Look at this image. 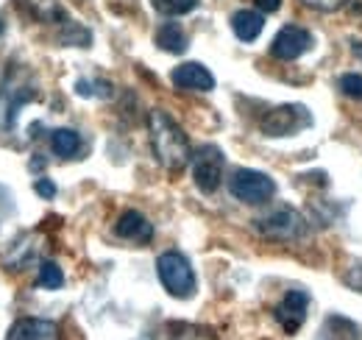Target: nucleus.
<instances>
[{
    "label": "nucleus",
    "instance_id": "obj_21",
    "mask_svg": "<svg viewBox=\"0 0 362 340\" xmlns=\"http://www.w3.org/2000/svg\"><path fill=\"white\" fill-rule=\"evenodd\" d=\"M34 190H37V193H40L42 198H53V196H56V184H53L50 178H37Z\"/></svg>",
    "mask_w": 362,
    "mask_h": 340
},
{
    "label": "nucleus",
    "instance_id": "obj_24",
    "mask_svg": "<svg viewBox=\"0 0 362 340\" xmlns=\"http://www.w3.org/2000/svg\"><path fill=\"white\" fill-rule=\"evenodd\" d=\"M354 53H357V56H360V59H362V42L354 45Z\"/></svg>",
    "mask_w": 362,
    "mask_h": 340
},
{
    "label": "nucleus",
    "instance_id": "obj_20",
    "mask_svg": "<svg viewBox=\"0 0 362 340\" xmlns=\"http://www.w3.org/2000/svg\"><path fill=\"white\" fill-rule=\"evenodd\" d=\"M340 89H343L349 98H357V101H360L362 98V76H357V73L343 76V79H340Z\"/></svg>",
    "mask_w": 362,
    "mask_h": 340
},
{
    "label": "nucleus",
    "instance_id": "obj_12",
    "mask_svg": "<svg viewBox=\"0 0 362 340\" xmlns=\"http://www.w3.org/2000/svg\"><path fill=\"white\" fill-rule=\"evenodd\" d=\"M231 28H234V34H237L243 42H254V40L262 34L265 20H262V14L245 8V11H237V14L231 17Z\"/></svg>",
    "mask_w": 362,
    "mask_h": 340
},
{
    "label": "nucleus",
    "instance_id": "obj_14",
    "mask_svg": "<svg viewBox=\"0 0 362 340\" xmlns=\"http://www.w3.org/2000/svg\"><path fill=\"white\" fill-rule=\"evenodd\" d=\"M320 335H323V340H360L357 327L343 315H329L323 321V332Z\"/></svg>",
    "mask_w": 362,
    "mask_h": 340
},
{
    "label": "nucleus",
    "instance_id": "obj_13",
    "mask_svg": "<svg viewBox=\"0 0 362 340\" xmlns=\"http://www.w3.org/2000/svg\"><path fill=\"white\" fill-rule=\"evenodd\" d=\"M50 148H53L59 157L73 159V157L78 154V148H81V137H78V131H73V128H56V131L50 134Z\"/></svg>",
    "mask_w": 362,
    "mask_h": 340
},
{
    "label": "nucleus",
    "instance_id": "obj_17",
    "mask_svg": "<svg viewBox=\"0 0 362 340\" xmlns=\"http://www.w3.org/2000/svg\"><path fill=\"white\" fill-rule=\"evenodd\" d=\"M40 285L45 288V290H59L62 285H64V273H62V268L56 265V262H42L40 265Z\"/></svg>",
    "mask_w": 362,
    "mask_h": 340
},
{
    "label": "nucleus",
    "instance_id": "obj_9",
    "mask_svg": "<svg viewBox=\"0 0 362 340\" xmlns=\"http://www.w3.org/2000/svg\"><path fill=\"white\" fill-rule=\"evenodd\" d=\"M170 79H173V84L179 86V89H192V92H209V89H215V76L204 64H198V62H184V64H179L170 73Z\"/></svg>",
    "mask_w": 362,
    "mask_h": 340
},
{
    "label": "nucleus",
    "instance_id": "obj_1",
    "mask_svg": "<svg viewBox=\"0 0 362 340\" xmlns=\"http://www.w3.org/2000/svg\"><path fill=\"white\" fill-rule=\"evenodd\" d=\"M148 131H151V145H153V154L156 159L165 165L168 170L179 173L187 168V162L192 159V151H189V140L184 134V128L162 109H153L148 115Z\"/></svg>",
    "mask_w": 362,
    "mask_h": 340
},
{
    "label": "nucleus",
    "instance_id": "obj_22",
    "mask_svg": "<svg viewBox=\"0 0 362 340\" xmlns=\"http://www.w3.org/2000/svg\"><path fill=\"white\" fill-rule=\"evenodd\" d=\"M304 3L313 6V8H320V11H334V8L343 6V0H304Z\"/></svg>",
    "mask_w": 362,
    "mask_h": 340
},
{
    "label": "nucleus",
    "instance_id": "obj_3",
    "mask_svg": "<svg viewBox=\"0 0 362 340\" xmlns=\"http://www.w3.org/2000/svg\"><path fill=\"white\" fill-rule=\"evenodd\" d=\"M228 190L243 204H265V201H271L273 196H276V181H273L271 176L259 173V170L240 168L231 173Z\"/></svg>",
    "mask_w": 362,
    "mask_h": 340
},
{
    "label": "nucleus",
    "instance_id": "obj_23",
    "mask_svg": "<svg viewBox=\"0 0 362 340\" xmlns=\"http://www.w3.org/2000/svg\"><path fill=\"white\" fill-rule=\"evenodd\" d=\"M254 3H257L262 11H276V8L281 6V0H254Z\"/></svg>",
    "mask_w": 362,
    "mask_h": 340
},
{
    "label": "nucleus",
    "instance_id": "obj_10",
    "mask_svg": "<svg viewBox=\"0 0 362 340\" xmlns=\"http://www.w3.org/2000/svg\"><path fill=\"white\" fill-rule=\"evenodd\" d=\"M6 340H59V327L45 318H20L11 324Z\"/></svg>",
    "mask_w": 362,
    "mask_h": 340
},
{
    "label": "nucleus",
    "instance_id": "obj_16",
    "mask_svg": "<svg viewBox=\"0 0 362 340\" xmlns=\"http://www.w3.org/2000/svg\"><path fill=\"white\" fill-rule=\"evenodd\" d=\"M168 340H215V335L206 327H195V324H173L170 327V338Z\"/></svg>",
    "mask_w": 362,
    "mask_h": 340
},
{
    "label": "nucleus",
    "instance_id": "obj_19",
    "mask_svg": "<svg viewBox=\"0 0 362 340\" xmlns=\"http://www.w3.org/2000/svg\"><path fill=\"white\" fill-rule=\"evenodd\" d=\"M25 3H28V8H31L40 20H56V17H62L59 0H25Z\"/></svg>",
    "mask_w": 362,
    "mask_h": 340
},
{
    "label": "nucleus",
    "instance_id": "obj_11",
    "mask_svg": "<svg viewBox=\"0 0 362 340\" xmlns=\"http://www.w3.org/2000/svg\"><path fill=\"white\" fill-rule=\"evenodd\" d=\"M115 232L123 237V240H136V243H148L151 234H153V226L148 223V217L136 210H129L117 217V226Z\"/></svg>",
    "mask_w": 362,
    "mask_h": 340
},
{
    "label": "nucleus",
    "instance_id": "obj_4",
    "mask_svg": "<svg viewBox=\"0 0 362 340\" xmlns=\"http://www.w3.org/2000/svg\"><path fill=\"white\" fill-rule=\"evenodd\" d=\"M192 178L201 193H215L223 181V154L215 145H201L192 154Z\"/></svg>",
    "mask_w": 362,
    "mask_h": 340
},
{
    "label": "nucleus",
    "instance_id": "obj_2",
    "mask_svg": "<svg viewBox=\"0 0 362 340\" xmlns=\"http://www.w3.org/2000/svg\"><path fill=\"white\" fill-rule=\"evenodd\" d=\"M156 273L162 288L173 298H192L195 296V273L189 259L179 251H165L156 259Z\"/></svg>",
    "mask_w": 362,
    "mask_h": 340
},
{
    "label": "nucleus",
    "instance_id": "obj_25",
    "mask_svg": "<svg viewBox=\"0 0 362 340\" xmlns=\"http://www.w3.org/2000/svg\"><path fill=\"white\" fill-rule=\"evenodd\" d=\"M0 34H3V23H0Z\"/></svg>",
    "mask_w": 362,
    "mask_h": 340
},
{
    "label": "nucleus",
    "instance_id": "obj_5",
    "mask_svg": "<svg viewBox=\"0 0 362 340\" xmlns=\"http://www.w3.org/2000/svg\"><path fill=\"white\" fill-rule=\"evenodd\" d=\"M310 112L304 106H296V103H287V106H276L271 109L265 118H262V131L268 137H293L298 128L310 126Z\"/></svg>",
    "mask_w": 362,
    "mask_h": 340
},
{
    "label": "nucleus",
    "instance_id": "obj_15",
    "mask_svg": "<svg viewBox=\"0 0 362 340\" xmlns=\"http://www.w3.org/2000/svg\"><path fill=\"white\" fill-rule=\"evenodd\" d=\"M156 45L168 53H184L187 50V34L181 31L179 23H165L156 31Z\"/></svg>",
    "mask_w": 362,
    "mask_h": 340
},
{
    "label": "nucleus",
    "instance_id": "obj_6",
    "mask_svg": "<svg viewBox=\"0 0 362 340\" xmlns=\"http://www.w3.org/2000/svg\"><path fill=\"white\" fill-rule=\"evenodd\" d=\"M254 223H257V232L271 237V240H293L304 229L301 215L296 212V210H290V207H281V210L265 215V217H257Z\"/></svg>",
    "mask_w": 362,
    "mask_h": 340
},
{
    "label": "nucleus",
    "instance_id": "obj_18",
    "mask_svg": "<svg viewBox=\"0 0 362 340\" xmlns=\"http://www.w3.org/2000/svg\"><path fill=\"white\" fill-rule=\"evenodd\" d=\"M198 6V0H153V8L162 11V14H170V17H179L187 14Z\"/></svg>",
    "mask_w": 362,
    "mask_h": 340
},
{
    "label": "nucleus",
    "instance_id": "obj_7",
    "mask_svg": "<svg viewBox=\"0 0 362 340\" xmlns=\"http://www.w3.org/2000/svg\"><path fill=\"white\" fill-rule=\"evenodd\" d=\"M310 45H313V37H310L304 28H298V26H284V28L276 34V40H273L271 53L276 59H281V62H293V59H298L301 53H307Z\"/></svg>",
    "mask_w": 362,
    "mask_h": 340
},
{
    "label": "nucleus",
    "instance_id": "obj_8",
    "mask_svg": "<svg viewBox=\"0 0 362 340\" xmlns=\"http://www.w3.org/2000/svg\"><path fill=\"white\" fill-rule=\"evenodd\" d=\"M307 307H310V298L304 290H290L281 298V304L276 307V318L287 335H296L301 329V324L307 318Z\"/></svg>",
    "mask_w": 362,
    "mask_h": 340
}]
</instances>
